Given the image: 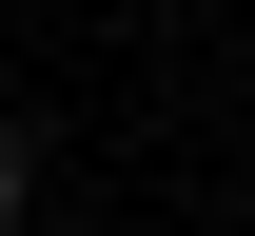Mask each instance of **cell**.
<instances>
[{"mask_svg":"<svg viewBox=\"0 0 255 236\" xmlns=\"http://www.w3.org/2000/svg\"><path fill=\"white\" fill-rule=\"evenodd\" d=\"M20 217H39V138L0 118V236H20Z\"/></svg>","mask_w":255,"mask_h":236,"instance_id":"cell-1","label":"cell"}]
</instances>
